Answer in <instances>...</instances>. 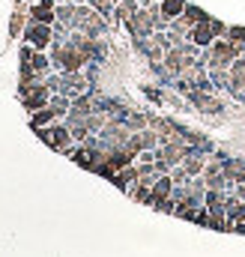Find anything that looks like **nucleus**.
Returning a JSON list of instances; mask_svg holds the SVG:
<instances>
[{
	"instance_id": "1",
	"label": "nucleus",
	"mask_w": 245,
	"mask_h": 257,
	"mask_svg": "<svg viewBox=\"0 0 245 257\" xmlns=\"http://www.w3.org/2000/svg\"><path fill=\"white\" fill-rule=\"evenodd\" d=\"M24 39H27L36 51H45V48L54 42V24H39V21H33V24L24 30Z\"/></svg>"
},
{
	"instance_id": "2",
	"label": "nucleus",
	"mask_w": 245,
	"mask_h": 257,
	"mask_svg": "<svg viewBox=\"0 0 245 257\" xmlns=\"http://www.w3.org/2000/svg\"><path fill=\"white\" fill-rule=\"evenodd\" d=\"M209 21H212V18H209ZM209 21H200V24H194V27H191V33H188V39H191L194 45H200V48H209V45L218 39V36L212 33V24H209Z\"/></svg>"
},
{
	"instance_id": "3",
	"label": "nucleus",
	"mask_w": 245,
	"mask_h": 257,
	"mask_svg": "<svg viewBox=\"0 0 245 257\" xmlns=\"http://www.w3.org/2000/svg\"><path fill=\"white\" fill-rule=\"evenodd\" d=\"M185 6H188L185 0H162V3H159V9H162V15H165L168 21L180 18V15L185 12Z\"/></svg>"
},
{
	"instance_id": "4",
	"label": "nucleus",
	"mask_w": 245,
	"mask_h": 257,
	"mask_svg": "<svg viewBox=\"0 0 245 257\" xmlns=\"http://www.w3.org/2000/svg\"><path fill=\"white\" fill-rule=\"evenodd\" d=\"M206 72H209V81H212L215 90H227L230 87V72L227 69H206Z\"/></svg>"
},
{
	"instance_id": "5",
	"label": "nucleus",
	"mask_w": 245,
	"mask_h": 257,
	"mask_svg": "<svg viewBox=\"0 0 245 257\" xmlns=\"http://www.w3.org/2000/svg\"><path fill=\"white\" fill-rule=\"evenodd\" d=\"M30 15H33V21H39V24H54V21H57V12L48 9V6H33Z\"/></svg>"
},
{
	"instance_id": "6",
	"label": "nucleus",
	"mask_w": 245,
	"mask_h": 257,
	"mask_svg": "<svg viewBox=\"0 0 245 257\" xmlns=\"http://www.w3.org/2000/svg\"><path fill=\"white\" fill-rule=\"evenodd\" d=\"M57 114L51 111V108H42V111H33V117H30V126L33 128H42V126H48L51 120H54Z\"/></svg>"
},
{
	"instance_id": "7",
	"label": "nucleus",
	"mask_w": 245,
	"mask_h": 257,
	"mask_svg": "<svg viewBox=\"0 0 245 257\" xmlns=\"http://www.w3.org/2000/svg\"><path fill=\"white\" fill-rule=\"evenodd\" d=\"M183 15L191 21V24H200V21H209V18H212V15H206V9H200V6H194V3H188V6H185Z\"/></svg>"
},
{
	"instance_id": "8",
	"label": "nucleus",
	"mask_w": 245,
	"mask_h": 257,
	"mask_svg": "<svg viewBox=\"0 0 245 257\" xmlns=\"http://www.w3.org/2000/svg\"><path fill=\"white\" fill-rule=\"evenodd\" d=\"M30 66H33V72H36V75H45V72L51 69V57H45L42 51H33V57H30Z\"/></svg>"
},
{
	"instance_id": "9",
	"label": "nucleus",
	"mask_w": 245,
	"mask_h": 257,
	"mask_svg": "<svg viewBox=\"0 0 245 257\" xmlns=\"http://www.w3.org/2000/svg\"><path fill=\"white\" fill-rule=\"evenodd\" d=\"M224 39H230V42H236V45H245V27H242V24H233V27H227Z\"/></svg>"
},
{
	"instance_id": "10",
	"label": "nucleus",
	"mask_w": 245,
	"mask_h": 257,
	"mask_svg": "<svg viewBox=\"0 0 245 257\" xmlns=\"http://www.w3.org/2000/svg\"><path fill=\"white\" fill-rule=\"evenodd\" d=\"M233 192H236V197L245 203V183H236V186H233Z\"/></svg>"
},
{
	"instance_id": "11",
	"label": "nucleus",
	"mask_w": 245,
	"mask_h": 257,
	"mask_svg": "<svg viewBox=\"0 0 245 257\" xmlns=\"http://www.w3.org/2000/svg\"><path fill=\"white\" fill-rule=\"evenodd\" d=\"M60 3H72V0H60Z\"/></svg>"
},
{
	"instance_id": "12",
	"label": "nucleus",
	"mask_w": 245,
	"mask_h": 257,
	"mask_svg": "<svg viewBox=\"0 0 245 257\" xmlns=\"http://www.w3.org/2000/svg\"><path fill=\"white\" fill-rule=\"evenodd\" d=\"M242 57H245V51H242Z\"/></svg>"
}]
</instances>
